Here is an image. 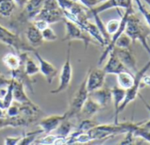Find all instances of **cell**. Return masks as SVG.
Segmentation results:
<instances>
[{
    "label": "cell",
    "instance_id": "obj_1",
    "mask_svg": "<svg viewBox=\"0 0 150 145\" xmlns=\"http://www.w3.org/2000/svg\"><path fill=\"white\" fill-rule=\"evenodd\" d=\"M124 33H125L132 41H139L150 55V48L147 43V37L150 36V27L146 23L142 22L134 13L129 15Z\"/></svg>",
    "mask_w": 150,
    "mask_h": 145
},
{
    "label": "cell",
    "instance_id": "obj_2",
    "mask_svg": "<svg viewBox=\"0 0 150 145\" xmlns=\"http://www.w3.org/2000/svg\"><path fill=\"white\" fill-rule=\"evenodd\" d=\"M150 69V61L145 64L139 70H138L136 73L134 74V83L133 85L125 90V95L124 98V100L118 106V109L117 113H115V119H114V123H118V114L125 110V108L132 102L133 101L137 96L139 95V89L141 88V80L144 75L147 72V70Z\"/></svg>",
    "mask_w": 150,
    "mask_h": 145
},
{
    "label": "cell",
    "instance_id": "obj_3",
    "mask_svg": "<svg viewBox=\"0 0 150 145\" xmlns=\"http://www.w3.org/2000/svg\"><path fill=\"white\" fill-rule=\"evenodd\" d=\"M0 43L14 49L17 53L33 52L36 49L31 47L28 42L24 41L18 34L9 30L1 24H0Z\"/></svg>",
    "mask_w": 150,
    "mask_h": 145
},
{
    "label": "cell",
    "instance_id": "obj_4",
    "mask_svg": "<svg viewBox=\"0 0 150 145\" xmlns=\"http://www.w3.org/2000/svg\"><path fill=\"white\" fill-rule=\"evenodd\" d=\"M86 83H87V80L85 78L82 83L81 84V85L76 90V92L71 96L70 102H69V109L65 113L67 119L71 120L72 118H78L84 103L88 98L89 92L87 89Z\"/></svg>",
    "mask_w": 150,
    "mask_h": 145
},
{
    "label": "cell",
    "instance_id": "obj_5",
    "mask_svg": "<svg viewBox=\"0 0 150 145\" xmlns=\"http://www.w3.org/2000/svg\"><path fill=\"white\" fill-rule=\"evenodd\" d=\"M64 22V28H65V35L63 38V41H81L84 43L86 49L88 48V45L91 43L97 44V42L84 29H82L77 24L65 19Z\"/></svg>",
    "mask_w": 150,
    "mask_h": 145
},
{
    "label": "cell",
    "instance_id": "obj_6",
    "mask_svg": "<svg viewBox=\"0 0 150 145\" xmlns=\"http://www.w3.org/2000/svg\"><path fill=\"white\" fill-rule=\"evenodd\" d=\"M71 42L69 41L68 43V48H67V55H66V59L65 62H64L62 69L60 70V74H59V85L58 86L51 90L50 92L51 94H59L63 92H65L71 82L72 79V66L71 63Z\"/></svg>",
    "mask_w": 150,
    "mask_h": 145
},
{
    "label": "cell",
    "instance_id": "obj_7",
    "mask_svg": "<svg viewBox=\"0 0 150 145\" xmlns=\"http://www.w3.org/2000/svg\"><path fill=\"white\" fill-rule=\"evenodd\" d=\"M106 73L103 69H90L86 76V85L89 92L100 89L104 85Z\"/></svg>",
    "mask_w": 150,
    "mask_h": 145
},
{
    "label": "cell",
    "instance_id": "obj_8",
    "mask_svg": "<svg viewBox=\"0 0 150 145\" xmlns=\"http://www.w3.org/2000/svg\"><path fill=\"white\" fill-rule=\"evenodd\" d=\"M44 0H28V2L22 7V13L18 17V20L22 22H31L43 6Z\"/></svg>",
    "mask_w": 150,
    "mask_h": 145
},
{
    "label": "cell",
    "instance_id": "obj_9",
    "mask_svg": "<svg viewBox=\"0 0 150 145\" xmlns=\"http://www.w3.org/2000/svg\"><path fill=\"white\" fill-rule=\"evenodd\" d=\"M111 51L115 53V55L119 58V60L123 62V64L126 67V69L130 72L135 74L138 71L136 66V58L132 48H123L113 47Z\"/></svg>",
    "mask_w": 150,
    "mask_h": 145
},
{
    "label": "cell",
    "instance_id": "obj_10",
    "mask_svg": "<svg viewBox=\"0 0 150 145\" xmlns=\"http://www.w3.org/2000/svg\"><path fill=\"white\" fill-rule=\"evenodd\" d=\"M32 53L35 55V56L37 58V60L39 62L38 65H39V71H40V73L45 78V79L48 82V84H51L53 82V80L55 79V78L58 74L57 69L51 62H50L47 60H45L39 54V52L36 49H35Z\"/></svg>",
    "mask_w": 150,
    "mask_h": 145
},
{
    "label": "cell",
    "instance_id": "obj_11",
    "mask_svg": "<svg viewBox=\"0 0 150 145\" xmlns=\"http://www.w3.org/2000/svg\"><path fill=\"white\" fill-rule=\"evenodd\" d=\"M39 117H30L19 115L16 117H5L0 118V130L6 127H27L33 124L35 121H38Z\"/></svg>",
    "mask_w": 150,
    "mask_h": 145
},
{
    "label": "cell",
    "instance_id": "obj_12",
    "mask_svg": "<svg viewBox=\"0 0 150 145\" xmlns=\"http://www.w3.org/2000/svg\"><path fill=\"white\" fill-rule=\"evenodd\" d=\"M64 119H66L65 113L64 114H53L38 120L37 124L43 131V134H50L57 128Z\"/></svg>",
    "mask_w": 150,
    "mask_h": 145
},
{
    "label": "cell",
    "instance_id": "obj_13",
    "mask_svg": "<svg viewBox=\"0 0 150 145\" xmlns=\"http://www.w3.org/2000/svg\"><path fill=\"white\" fill-rule=\"evenodd\" d=\"M109 59L103 68L106 74H114L117 75L120 72L123 71H129L126 67L123 64V62L119 60V58L115 55L113 51H110L109 54Z\"/></svg>",
    "mask_w": 150,
    "mask_h": 145
},
{
    "label": "cell",
    "instance_id": "obj_14",
    "mask_svg": "<svg viewBox=\"0 0 150 145\" xmlns=\"http://www.w3.org/2000/svg\"><path fill=\"white\" fill-rule=\"evenodd\" d=\"M35 19L43 20L50 25V24H55L60 21H64V16L63 11L60 8L51 9V10L42 8V10L39 12V13L36 15V17L34 20Z\"/></svg>",
    "mask_w": 150,
    "mask_h": 145
},
{
    "label": "cell",
    "instance_id": "obj_15",
    "mask_svg": "<svg viewBox=\"0 0 150 145\" xmlns=\"http://www.w3.org/2000/svg\"><path fill=\"white\" fill-rule=\"evenodd\" d=\"M25 37L27 39V42L34 48H37L41 47L44 42L42 35V32L38 30L31 22L26 28Z\"/></svg>",
    "mask_w": 150,
    "mask_h": 145
},
{
    "label": "cell",
    "instance_id": "obj_16",
    "mask_svg": "<svg viewBox=\"0 0 150 145\" xmlns=\"http://www.w3.org/2000/svg\"><path fill=\"white\" fill-rule=\"evenodd\" d=\"M88 97L91 98L94 101H96L98 105H100L103 107V109L109 105L112 98L110 89L104 86L89 92Z\"/></svg>",
    "mask_w": 150,
    "mask_h": 145
},
{
    "label": "cell",
    "instance_id": "obj_17",
    "mask_svg": "<svg viewBox=\"0 0 150 145\" xmlns=\"http://www.w3.org/2000/svg\"><path fill=\"white\" fill-rule=\"evenodd\" d=\"M13 101H16L21 105H28V106H35V104L27 95L25 91V86L22 83L18 80L13 79Z\"/></svg>",
    "mask_w": 150,
    "mask_h": 145
},
{
    "label": "cell",
    "instance_id": "obj_18",
    "mask_svg": "<svg viewBox=\"0 0 150 145\" xmlns=\"http://www.w3.org/2000/svg\"><path fill=\"white\" fill-rule=\"evenodd\" d=\"M22 58V68L27 76L32 78L39 73V65L28 55V52L19 53Z\"/></svg>",
    "mask_w": 150,
    "mask_h": 145
},
{
    "label": "cell",
    "instance_id": "obj_19",
    "mask_svg": "<svg viewBox=\"0 0 150 145\" xmlns=\"http://www.w3.org/2000/svg\"><path fill=\"white\" fill-rule=\"evenodd\" d=\"M103 107L98 105L96 101H94L91 98H88L86 102L84 103L80 114L78 118L81 117V119H88V118H92L96 113H97L99 111H101Z\"/></svg>",
    "mask_w": 150,
    "mask_h": 145
},
{
    "label": "cell",
    "instance_id": "obj_20",
    "mask_svg": "<svg viewBox=\"0 0 150 145\" xmlns=\"http://www.w3.org/2000/svg\"><path fill=\"white\" fill-rule=\"evenodd\" d=\"M2 62L10 71L20 69L22 65V58L19 53L9 52L2 57Z\"/></svg>",
    "mask_w": 150,
    "mask_h": 145
},
{
    "label": "cell",
    "instance_id": "obj_21",
    "mask_svg": "<svg viewBox=\"0 0 150 145\" xmlns=\"http://www.w3.org/2000/svg\"><path fill=\"white\" fill-rule=\"evenodd\" d=\"M11 78L15 79V80L20 81L21 83H22L23 85L25 86V88H27L30 92L34 93V86H33V85L35 82L32 81L31 78L26 75V73L23 70L22 65H21V67L20 69L11 71Z\"/></svg>",
    "mask_w": 150,
    "mask_h": 145
},
{
    "label": "cell",
    "instance_id": "obj_22",
    "mask_svg": "<svg viewBox=\"0 0 150 145\" xmlns=\"http://www.w3.org/2000/svg\"><path fill=\"white\" fill-rule=\"evenodd\" d=\"M117 81L119 87L126 90L134 83V74L130 71H123L117 75Z\"/></svg>",
    "mask_w": 150,
    "mask_h": 145
},
{
    "label": "cell",
    "instance_id": "obj_23",
    "mask_svg": "<svg viewBox=\"0 0 150 145\" xmlns=\"http://www.w3.org/2000/svg\"><path fill=\"white\" fill-rule=\"evenodd\" d=\"M16 6L14 0H0V16L4 18L11 17Z\"/></svg>",
    "mask_w": 150,
    "mask_h": 145
},
{
    "label": "cell",
    "instance_id": "obj_24",
    "mask_svg": "<svg viewBox=\"0 0 150 145\" xmlns=\"http://www.w3.org/2000/svg\"><path fill=\"white\" fill-rule=\"evenodd\" d=\"M72 129H73V124L70 121V119L66 118L60 123V125L53 133L58 136L67 138L70 135V134L72 132Z\"/></svg>",
    "mask_w": 150,
    "mask_h": 145
},
{
    "label": "cell",
    "instance_id": "obj_25",
    "mask_svg": "<svg viewBox=\"0 0 150 145\" xmlns=\"http://www.w3.org/2000/svg\"><path fill=\"white\" fill-rule=\"evenodd\" d=\"M111 92V99H113L114 102V107H115V113H117L118 106L124 100L125 95V90L119 87V86H113L110 89Z\"/></svg>",
    "mask_w": 150,
    "mask_h": 145
},
{
    "label": "cell",
    "instance_id": "obj_26",
    "mask_svg": "<svg viewBox=\"0 0 150 145\" xmlns=\"http://www.w3.org/2000/svg\"><path fill=\"white\" fill-rule=\"evenodd\" d=\"M43 134V131L42 129L39 130H35V131H32V132H28V133H25L22 134L21 136V140L20 141L19 144L21 145H28V144H32L33 142H35L36 141V138L39 134Z\"/></svg>",
    "mask_w": 150,
    "mask_h": 145
},
{
    "label": "cell",
    "instance_id": "obj_27",
    "mask_svg": "<svg viewBox=\"0 0 150 145\" xmlns=\"http://www.w3.org/2000/svg\"><path fill=\"white\" fill-rule=\"evenodd\" d=\"M3 101H4L6 108L9 107L11 106V104L13 102V80L12 78H11L10 84L7 85V87L6 89V92L4 93Z\"/></svg>",
    "mask_w": 150,
    "mask_h": 145
},
{
    "label": "cell",
    "instance_id": "obj_28",
    "mask_svg": "<svg viewBox=\"0 0 150 145\" xmlns=\"http://www.w3.org/2000/svg\"><path fill=\"white\" fill-rule=\"evenodd\" d=\"M99 123L94 120H92V118H88V119H82L78 128L76 129L77 132L79 133H83V132H88L90 129H92L94 127L97 126Z\"/></svg>",
    "mask_w": 150,
    "mask_h": 145
},
{
    "label": "cell",
    "instance_id": "obj_29",
    "mask_svg": "<svg viewBox=\"0 0 150 145\" xmlns=\"http://www.w3.org/2000/svg\"><path fill=\"white\" fill-rule=\"evenodd\" d=\"M132 39L125 33H123L116 40V41L114 43V47L123 48H132Z\"/></svg>",
    "mask_w": 150,
    "mask_h": 145
},
{
    "label": "cell",
    "instance_id": "obj_30",
    "mask_svg": "<svg viewBox=\"0 0 150 145\" xmlns=\"http://www.w3.org/2000/svg\"><path fill=\"white\" fill-rule=\"evenodd\" d=\"M119 26H120V20L113 19V20H109L105 24V30H106L107 34L111 37L118 31Z\"/></svg>",
    "mask_w": 150,
    "mask_h": 145
},
{
    "label": "cell",
    "instance_id": "obj_31",
    "mask_svg": "<svg viewBox=\"0 0 150 145\" xmlns=\"http://www.w3.org/2000/svg\"><path fill=\"white\" fill-rule=\"evenodd\" d=\"M42 35L43 41H48V42L55 41L58 38L57 34H56V32L50 27H48L44 30H42Z\"/></svg>",
    "mask_w": 150,
    "mask_h": 145
},
{
    "label": "cell",
    "instance_id": "obj_32",
    "mask_svg": "<svg viewBox=\"0 0 150 145\" xmlns=\"http://www.w3.org/2000/svg\"><path fill=\"white\" fill-rule=\"evenodd\" d=\"M135 3L137 4L138 9L140 12V13L142 14V16L144 17V19L146 20V23L148 25V27H150V11L146 10L145 6L143 5V3L141 2V0H134Z\"/></svg>",
    "mask_w": 150,
    "mask_h": 145
},
{
    "label": "cell",
    "instance_id": "obj_33",
    "mask_svg": "<svg viewBox=\"0 0 150 145\" xmlns=\"http://www.w3.org/2000/svg\"><path fill=\"white\" fill-rule=\"evenodd\" d=\"M31 23H32L38 30H40L41 32H42V30H44L46 27H50V24H49L47 21H45V20H40V19H35V20H32Z\"/></svg>",
    "mask_w": 150,
    "mask_h": 145
},
{
    "label": "cell",
    "instance_id": "obj_34",
    "mask_svg": "<svg viewBox=\"0 0 150 145\" xmlns=\"http://www.w3.org/2000/svg\"><path fill=\"white\" fill-rule=\"evenodd\" d=\"M22 135L19 136H6L4 140V144L5 145H16L19 144L20 141L21 140Z\"/></svg>",
    "mask_w": 150,
    "mask_h": 145
},
{
    "label": "cell",
    "instance_id": "obj_35",
    "mask_svg": "<svg viewBox=\"0 0 150 145\" xmlns=\"http://www.w3.org/2000/svg\"><path fill=\"white\" fill-rule=\"evenodd\" d=\"M11 78H6L1 71H0V91H4L6 89L7 85L10 84Z\"/></svg>",
    "mask_w": 150,
    "mask_h": 145
},
{
    "label": "cell",
    "instance_id": "obj_36",
    "mask_svg": "<svg viewBox=\"0 0 150 145\" xmlns=\"http://www.w3.org/2000/svg\"><path fill=\"white\" fill-rule=\"evenodd\" d=\"M80 3L88 9H92L99 5L98 0H80Z\"/></svg>",
    "mask_w": 150,
    "mask_h": 145
},
{
    "label": "cell",
    "instance_id": "obj_37",
    "mask_svg": "<svg viewBox=\"0 0 150 145\" xmlns=\"http://www.w3.org/2000/svg\"><path fill=\"white\" fill-rule=\"evenodd\" d=\"M144 85L150 86V76H146V75L143 76L142 80H141V86H144Z\"/></svg>",
    "mask_w": 150,
    "mask_h": 145
},
{
    "label": "cell",
    "instance_id": "obj_38",
    "mask_svg": "<svg viewBox=\"0 0 150 145\" xmlns=\"http://www.w3.org/2000/svg\"><path fill=\"white\" fill-rule=\"evenodd\" d=\"M14 2H15V4H16L17 6L22 8L25 6V4L28 2V0H14Z\"/></svg>",
    "mask_w": 150,
    "mask_h": 145
},
{
    "label": "cell",
    "instance_id": "obj_39",
    "mask_svg": "<svg viewBox=\"0 0 150 145\" xmlns=\"http://www.w3.org/2000/svg\"><path fill=\"white\" fill-rule=\"evenodd\" d=\"M5 117H7L6 109H2V108H0V118H5Z\"/></svg>",
    "mask_w": 150,
    "mask_h": 145
},
{
    "label": "cell",
    "instance_id": "obj_40",
    "mask_svg": "<svg viewBox=\"0 0 150 145\" xmlns=\"http://www.w3.org/2000/svg\"><path fill=\"white\" fill-rule=\"evenodd\" d=\"M0 108L2 109H6V106H5V104H4V101H3V99L0 98Z\"/></svg>",
    "mask_w": 150,
    "mask_h": 145
},
{
    "label": "cell",
    "instance_id": "obj_41",
    "mask_svg": "<svg viewBox=\"0 0 150 145\" xmlns=\"http://www.w3.org/2000/svg\"><path fill=\"white\" fill-rule=\"evenodd\" d=\"M143 1H144L145 3H146V5L150 7V0H143Z\"/></svg>",
    "mask_w": 150,
    "mask_h": 145
},
{
    "label": "cell",
    "instance_id": "obj_42",
    "mask_svg": "<svg viewBox=\"0 0 150 145\" xmlns=\"http://www.w3.org/2000/svg\"><path fill=\"white\" fill-rule=\"evenodd\" d=\"M72 1H74V2H79L80 3V0H72Z\"/></svg>",
    "mask_w": 150,
    "mask_h": 145
}]
</instances>
